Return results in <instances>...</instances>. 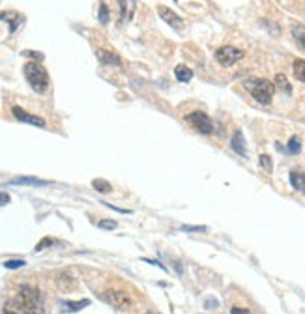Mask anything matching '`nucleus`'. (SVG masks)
Here are the masks:
<instances>
[{"label": "nucleus", "mask_w": 305, "mask_h": 314, "mask_svg": "<svg viewBox=\"0 0 305 314\" xmlns=\"http://www.w3.org/2000/svg\"><path fill=\"white\" fill-rule=\"evenodd\" d=\"M15 305H17V310L23 314H43L45 312L41 292H39L38 288L30 286V284H23V286L17 290Z\"/></svg>", "instance_id": "obj_1"}, {"label": "nucleus", "mask_w": 305, "mask_h": 314, "mask_svg": "<svg viewBox=\"0 0 305 314\" xmlns=\"http://www.w3.org/2000/svg\"><path fill=\"white\" fill-rule=\"evenodd\" d=\"M23 73H25V79L28 81L30 88H32L34 92L38 94H43L47 92V88H49V75H47V71L45 68L39 62H27L25 68H23Z\"/></svg>", "instance_id": "obj_2"}, {"label": "nucleus", "mask_w": 305, "mask_h": 314, "mask_svg": "<svg viewBox=\"0 0 305 314\" xmlns=\"http://www.w3.org/2000/svg\"><path fill=\"white\" fill-rule=\"evenodd\" d=\"M244 86L249 90V94L258 101L260 105L272 103L273 92H275V84L266 79H247L244 82Z\"/></svg>", "instance_id": "obj_3"}, {"label": "nucleus", "mask_w": 305, "mask_h": 314, "mask_svg": "<svg viewBox=\"0 0 305 314\" xmlns=\"http://www.w3.org/2000/svg\"><path fill=\"white\" fill-rule=\"evenodd\" d=\"M103 298L107 303L118 310H129L133 307V298L124 290H107Z\"/></svg>", "instance_id": "obj_4"}, {"label": "nucleus", "mask_w": 305, "mask_h": 314, "mask_svg": "<svg viewBox=\"0 0 305 314\" xmlns=\"http://www.w3.org/2000/svg\"><path fill=\"white\" fill-rule=\"evenodd\" d=\"M242 58H244V51L236 49V47H230V45H225V47L215 51V60H217L221 65H225V68L234 65L236 62H240Z\"/></svg>", "instance_id": "obj_5"}, {"label": "nucleus", "mask_w": 305, "mask_h": 314, "mask_svg": "<svg viewBox=\"0 0 305 314\" xmlns=\"http://www.w3.org/2000/svg\"><path fill=\"white\" fill-rule=\"evenodd\" d=\"M187 120H189L191 124L195 125L197 131H201V133H204V135H210V133L213 131L212 118H210L208 114L201 113V110H195V113L187 114Z\"/></svg>", "instance_id": "obj_6"}, {"label": "nucleus", "mask_w": 305, "mask_h": 314, "mask_svg": "<svg viewBox=\"0 0 305 314\" xmlns=\"http://www.w3.org/2000/svg\"><path fill=\"white\" fill-rule=\"evenodd\" d=\"M11 114H13L19 122H25V124H32V125H38V127H45V125H47L43 118L34 116V114L27 113V110H23L21 107H11Z\"/></svg>", "instance_id": "obj_7"}, {"label": "nucleus", "mask_w": 305, "mask_h": 314, "mask_svg": "<svg viewBox=\"0 0 305 314\" xmlns=\"http://www.w3.org/2000/svg\"><path fill=\"white\" fill-rule=\"evenodd\" d=\"M55 282H56V286H58V290H62V292H71L77 284L75 277L71 275L70 271H60V273H56Z\"/></svg>", "instance_id": "obj_8"}, {"label": "nucleus", "mask_w": 305, "mask_h": 314, "mask_svg": "<svg viewBox=\"0 0 305 314\" xmlns=\"http://www.w3.org/2000/svg\"><path fill=\"white\" fill-rule=\"evenodd\" d=\"M158 13H159V17H161L165 23H169L170 27H176V28L184 27V21H182V17L176 15L175 11L170 10V8H167V6H159Z\"/></svg>", "instance_id": "obj_9"}, {"label": "nucleus", "mask_w": 305, "mask_h": 314, "mask_svg": "<svg viewBox=\"0 0 305 314\" xmlns=\"http://www.w3.org/2000/svg\"><path fill=\"white\" fill-rule=\"evenodd\" d=\"M118 6H120V17H118L120 25L131 21L135 15V0H118Z\"/></svg>", "instance_id": "obj_10"}, {"label": "nucleus", "mask_w": 305, "mask_h": 314, "mask_svg": "<svg viewBox=\"0 0 305 314\" xmlns=\"http://www.w3.org/2000/svg\"><path fill=\"white\" fill-rule=\"evenodd\" d=\"M290 185L294 187V191L305 195V172L303 170H292V172H290Z\"/></svg>", "instance_id": "obj_11"}, {"label": "nucleus", "mask_w": 305, "mask_h": 314, "mask_svg": "<svg viewBox=\"0 0 305 314\" xmlns=\"http://www.w3.org/2000/svg\"><path fill=\"white\" fill-rule=\"evenodd\" d=\"M230 146L234 150L236 153H240L242 157H247V148H245V139H244V133L240 129L236 131L234 135H232V142H230Z\"/></svg>", "instance_id": "obj_12"}, {"label": "nucleus", "mask_w": 305, "mask_h": 314, "mask_svg": "<svg viewBox=\"0 0 305 314\" xmlns=\"http://www.w3.org/2000/svg\"><path fill=\"white\" fill-rule=\"evenodd\" d=\"M98 58L101 64H107V65H120L122 60L120 56L116 53H113V51H105V49H99L98 51Z\"/></svg>", "instance_id": "obj_13"}, {"label": "nucleus", "mask_w": 305, "mask_h": 314, "mask_svg": "<svg viewBox=\"0 0 305 314\" xmlns=\"http://www.w3.org/2000/svg\"><path fill=\"white\" fill-rule=\"evenodd\" d=\"M0 21H8L10 23V32H15L17 27L23 23V17L15 11H4V13H0Z\"/></svg>", "instance_id": "obj_14"}, {"label": "nucleus", "mask_w": 305, "mask_h": 314, "mask_svg": "<svg viewBox=\"0 0 305 314\" xmlns=\"http://www.w3.org/2000/svg\"><path fill=\"white\" fill-rule=\"evenodd\" d=\"M11 185H49L51 182L47 180H39V178H32V176H19V178H13L10 182Z\"/></svg>", "instance_id": "obj_15"}, {"label": "nucleus", "mask_w": 305, "mask_h": 314, "mask_svg": "<svg viewBox=\"0 0 305 314\" xmlns=\"http://www.w3.org/2000/svg\"><path fill=\"white\" fill-rule=\"evenodd\" d=\"M90 305V299H81V301H66L64 305H62V310L64 312H77V310L84 309V307H88Z\"/></svg>", "instance_id": "obj_16"}, {"label": "nucleus", "mask_w": 305, "mask_h": 314, "mask_svg": "<svg viewBox=\"0 0 305 314\" xmlns=\"http://www.w3.org/2000/svg\"><path fill=\"white\" fill-rule=\"evenodd\" d=\"M292 38L298 45H300V49L305 51V27L303 25H296L292 27Z\"/></svg>", "instance_id": "obj_17"}, {"label": "nucleus", "mask_w": 305, "mask_h": 314, "mask_svg": "<svg viewBox=\"0 0 305 314\" xmlns=\"http://www.w3.org/2000/svg\"><path fill=\"white\" fill-rule=\"evenodd\" d=\"M175 75L180 82H189L191 79H193V71H191L187 65H178L175 70Z\"/></svg>", "instance_id": "obj_18"}, {"label": "nucleus", "mask_w": 305, "mask_h": 314, "mask_svg": "<svg viewBox=\"0 0 305 314\" xmlns=\"http://www.w3.org/2000/svg\"><path fill=\"white\" fill-rule=\"evenodd\" d=\"M292 71H294V77L298 79V81L305 82V60L303 58L294 60V64H292Z\"/></svg>", "instance_id": "obj_19"}, {"label": "nucleus", "mask_w": 305, "mask_h": 314, "mask_svg": "<svg viewBox=\"0 0 305 314\" xmlns=\"http://www.w3.org/2000/svg\"><path fill=\"white\" fill-rule=\"evenodd\" d=\"M273 82H275V86H277L281 92L292 94V86H290V82L287 81V77H285L283 73H277V75H275V79H273Z\"/></svg>", "instance_id": "obj_20"}, {"label": "nucleus", "mask_w": 305, "mask_h": 314, "mask_svg": "<svg viewBox=\"0 0 305 314\" xmlns=\"http://www.w3.org/2000/svg\"><path fill=\"white\" fill-rule=\"evenodd\" d=\"M287 152L292 153V155H298L301 152V141L300 137H290L289 144H287Z\"/></svg>", "instance_id": "obj_21"}, {"label": "nucleus", "mask_w": 305, "mask_h": 314, "mask_svg": "<svg viewBox=\"0 0 305 314\" xmlns=\"http://www.w3.org/2000/svg\"><path fill=\"white\" fill-rule=\"evenodd\" d=\"M92 187L96 191H99V193H111V184L107 182V180H99L96 178L92 182Z\"/></svg>", "instance_id": "obj_22"}, {"label": "nucleus", "mask_w": 305, "mask_h": 314, "mask_svg": "<svg viewBox=\"0 0 305 314\" xmlns=\"http://www.w3.org/2000/svg\"><path fill=\"white\" fill-rule=\"evenodd\" d=\"M98 19H99V23H101V25H107V23H109V8H107V4H105V2H101V4H99Z\"/></svg>", "instance_id": "obj_23"}, {"label": "nucleus", "mask_w": 305, "mask_h": 314, "mask_svg": "<svg viewBox=\"0 0 305 314\" xmlns=\"http://www.w3.org/2000/svg\"><path fill=\"white\" fill-rule=\"evenodd\" d=\"M258 163H260V167L266 170V172H272L273 170V163H272V157L268 155V153H262L260 157H258Z\"/></svg>", "instance_id": "obj_24"}, {"label": "nucleus", "mask_w": 305, "mask_h": 314, "mask_svg": "<svg viewBox=\"0 0 305 314\" xmlns=\"http://www.w3.org/2000/svg\"><path fill=\"white\" fill-rule=\"evenodd\" d=\"M182 232H208V227H195V225H182Z\"/></svg>", "instance_id": "obj_25"}, {"label": "nucleus", "mask_w": 305, "mask_h": 314, "mask_svg": "<svg viewBox=\"0 0 305 314\" xmlns=\"http://www.w3.org/2000/svg\"><path fill=\"white\" fill-rule=\"evenodd\" d=\"M25 264H27L25 260H8V262H4V267L6 270H19V267H23Z\"/></svg>", "instance_id": "obj_26"}, {"label": "nucleus", "mask_w": 305, "mask_h": 314, "mask_svg": "<svg viewBox=\"0 0 305 314\" xmlns=\"http://www.w3.org/2000/svg\"><path fill=\"white\" fill-rule=\"evenodd\" d=\"M98 225H99V228H103V230H115L116 228V221H111V219H101Z\"/></svg>", "instance_id": "obj_27"}, {"label": "nucleus", "mask_w": 305, "mask_h": 314, "mask_svg": "<svg viewBox=\"0 0 305 314\" xmlns=\"http://www.w3.org/2000/svg\"><path fill=\"white\" fill-rule=\"evenodd\" d=\"M53 243H55V241H53L51 238H43L38 245H36V253H39V251L47 249V247H49V245H53Z\"/></svg>", "instance_id": "obj_28"}, {"label": "nucleus", "mask_w": 305, "mask_h": 314, "mask_svg": "<svg viewBox=\"0 0 305 314\" xmlns=\"http://www.w3.org/2000/svg\"><path fill=\"white\" fill-rule=\"evenodd\" d=\"M23 54H27V56H32L36 62H41V60H43V54L38 53V51H23Z\"/></svg>", "instance_id": "obj_29"}, {"label": "nucleus", "mask_w": 305, "mask_h": 314, "mask_svg": "<svg viewBox=\"0 0 305 314\" xmlns=\"http://www.w3.org/2000/svg\"><path fill=\"white\" fill-rule=\"evenodd\" d=\"M204 307H206V309H215V307H217V299H215V298H206V299H204Z\"/></svg>", "instance_id": "obj_30"}, {"label": "nucleus", "mask_w": 305, "mask_h": 314, "mask_svg": "<svg viewBox=\"0 0 305 314\" xmlns=\"http://www.w3.org/2000/svg\"><path fill=\"white\" fill-rule=\"evenodd\" d=\"M8 202H10V195H8V193H4V191H2V193H0V206H6Z\"/></svg>", "instance_id": "obj_31"}, {"label": "nucleus", "mask_w": 305, "mask_h": 314, "mask_svg": "<svg viewBox=\"0 0 305 314\" xmlns=\"http://www.w3.org/2000/svg\"><path fill=\"white\" fill-rule=\"evenodd\" d=\"M144 262H148V264H152V265H156V267H159V270H163V271H167V267H165L161 262H158V260H150V258H144Z\"/></svg>", "instance_id": "obj_32"}, {"label": "nucleus", "mask_w": 305, "mask_h": 314, "mask_svg": "<svg viewBox=\"0 0 305 314\" xmlns=\"http://www.w3.org/2000/svg\"><path fill=\"white\" fill-rule=\"evenodd\" d=\"M230 314H249V310H247V309H238V307H232V309H230Z\"/></svg>", "instance_id": "obj_33"}, {"label": "nucleus", "mask_w": 305, "mask_h": 314, "mask_svg": "<svg viewBox=\"0 0 305 314\" xmlns=\"http://www.w3.org/2000/svg\"><path fill=\"white\" fill-rule=\"evenodd\" d=\"M2 314H19L17 312V310H13V309H10V307H8V309H4V312Z\"/></svg>", "instance_id": "obj_34"}, {"label": "nucleus", "mask_w": 305, "mask_h": 314, "mask_svg": "<svg viewBox=\"0 0 305 314\" xmlns=\"http://www.w3.org/2000/svg\"><path fill=\"white\" fill-rule=\"evenodd\" d=\"M146 314H156V312H146Z\"/></svg>", "instance_id": "obj_35"}]
</instances>
